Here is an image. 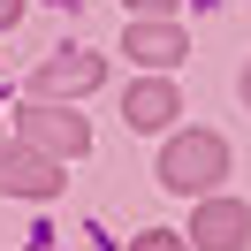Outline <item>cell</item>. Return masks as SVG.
Segmentation results:
<instances>
[{
    "label": "cell",
    "instance_id": "obj_1",
    "mask_svg": "<svg viewBox=\"0 0 251 251\" xmlns=\"http://www.w3.org/2000/svg\"><path fill=\"white\" fill-rule=\"evenodd\" d=\"M221 175H228V145H221L213 129H183V137H168V152H160V183H168V190L205 198Z\"/></svg>",
    "mask_w": 251,
    "mask_h": 251
},
{
    "label": "cell",
    "instance_id": "obj_2",
    "mask_svg": "<svg viewBox=\"0 0 251 251\" xmlns=\"http://www.w3.org/2000/svg\"><path fill=\"white\" fill-rule=\"evenodd\" d=\"M16 129H23V145H38V152H53V160H76V152H92V122L84 114H69V107H23L16 114Z\"/></svg>",
    "mask_w": 251,
    "mask_h": 251
},
{
    "label": "cell",
    "instance_id": "obj_3",
    "mask_svg": "<svg viewBox=\"0 0 251 251\" xmlns=\"http://www.w3.org/2000/svg\"><path fill=\"white\" fill-rule=\"evenodd\" d=\"M0 190L8 198H53L61 190V160L38 145H0Z\"/></svg>",
    "mask_w": 251,
    "mask_h": 251
},
{
    "label": "cell",
    "instance_id": "obj_4",
    "mask_svg": "<svg viewBox=\"0 0 251 251\" xmlns=\"http://www.w3.org/2000/svg\"><path fill=\"white\" fill-rule=\"evenodd\" d=\"M190 244H198V251H244L251 244V213L236 198H205L198 221H190Z\"/></svg>",
    "mask_w": 251,
    "mask_h": 251
},
{
    "label": "cell",
    "instance_id": "obj_5",
    "mask_svg": "<svg viewBox=\"0 0 251 251\" xmlns=\"http://www.w3.org/2000/svg\"><path fill=\"white\" fill-rule=\"evenodd\" d=\"M99 76H107V61L99 53H61V61H46L31 76V92L38 99H61V92H99Z\"/></svg>",
    "mask_w": 251,
    "mask_h": 251
},
{
    "label": "cell",
    "instance_id": "obj_6",
    "mask_svg": "<svg viewBox=\"0 0 251 251\" xmlns=\"http://www.w3.org/2000/svg\"><path fill=\"white\" fill-rule=\"evenodd\" d=\"M129 61H145V69H152V76H160V69H175V61H183V31H175V23L168 16H152V23H137V31H129Z\"/></svg>",
    "mask_w": 251,
    "mask_h": 251
},
{
    "label": "cell",
    "instance_id": "obj_7",
    "mask_svg": "<svg viewBox=\"0 0 251 251\" xmlns=\"http://www.w3.org/2000/svg\"><path fill=\"white\" fill-rule=\"evenodd\" d=\"M122 114H129L137 129H168L183 107H175V84H168V76H152V84H137V92L122 99Z\"/></svg>",
    "mask_w": 251,
    "mask_h": 251
},
{
    "label": "cell",
    "instance_id": "obj_8",
    "mask_svg": "<svg viewBox=\"0 0 251 251\" xmlns=\"http://www.w3.org/2000/svg\"><path fill=\"white\" fill-rule=\"evenodd\" d=\"M129 251H183V236H168V228H152V236H137Z\"/></svg>",
    "mask_w": 251,
    "mask_h": 251
},
{
    "label": "cell",
    "instance_id": "obj_9",
    "mask_svg": "<svg viewBox=\"0 0 251 251\" xmlns=\"http://www.w3.org/2000/svg\"><path fill=\"white\" fill-rule=\"evenodd\" d=\"M23 16V0H0V31H8V23H16Z\"/></svg>",
    "mask_w": 251,
    "mask_h": 251
},
{
    "label": "cell",
    "instance_id": "obj_10",
    "mask_svg": "<svg viewBox=\"0 0 251 251\" xmlns=\"http://www.w3.org/2000/svg\"><path fill=\"white\" fill-rule=\"evenodd\" d=\"M129 8H145V16H168V8H175V0H129Z\"/></svg>",
    "mask_w": 251,
    "mask_h": 251
},
{
    "label": "cell",
    "instance_id": "obj_11",
    "mask_svg": "<svg viewBox=\"0 0 251 251\" xmlns=\"http://www.w3.org/2000/svg\"><path fill=\"white\" fill-rule=\"evenodd\" d=\"M244 107H251V69H244Z\"/></svg>",
    "mask_w": 251,
    "mask_h": 251
}]
</instances>
